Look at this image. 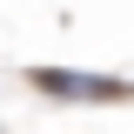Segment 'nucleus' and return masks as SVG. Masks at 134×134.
<instances>
[{
	"label": "nucleus",
	"instance_id": "nucleus-1",
	"mask_svg": "<svg viewBox=\"0 0 134 134\" xmlns=\"http://www.w3.org/2000/svg\"><path fill=\"white\" fill-rule=\"evenodd\" d=\"M40 94H60V100H114V94H127L121 81H100V74H60V67H34L27 74Z\"/></svg>",
	"mask_w": 134,
	"mask_h": 134
}]
</instances>
